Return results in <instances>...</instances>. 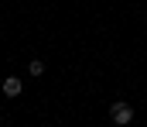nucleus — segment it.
<instances>
[{
    "label": "nucleus",
    "mask_w": 147,
    "mask_h": 127,
    "mask_svg": "<svg viewBox=\"0 0 147 127\" xmlns=\"http://www.w3.org/2000/svg\"><path fill=\"white\" fill-rule=\"evenodd\" d=\"M28 76H45V65H41V62H31V65H28Z\"/></svg>",
    "instance_id": "3"
},
{
    "label": "nucleus",
    "mask_w": 147,
    "mask_h": 127,
    "mask_svg": "<svg viewBox=\"0 0 147 127\" xmlns=\"http://www.w3.org/2000/svg\"><path fill=\"white\" fill-rule=\"evenodd\" d=\"M130 120H134V107H130V103H113V124L127 127Z\"/></svg>",
    "instance_id": "1"
},
{
    "label": "nucleus",
    "mask_w": 147,
    "mask_h": 127,
    "mask_svg": "<svg viewBox=\"0 0 147 127\" xmlns=\"http://www.w3.org/2000/svg\"><path fill=\"white\" fill-rule=\"evenodd\" d=\"M3 93H7V96H17V93H21V79H17V76H7V79H3Z\"/></svg>",
    "instance_id": "2"
}]
</instances>
